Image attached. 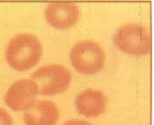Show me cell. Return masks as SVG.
I'll list each match as a JSON object with an SVG mask.
<instances>
[{
    "mask_svg": "<svg viewBox=\"0 0 154 125\" xmlns=\"http://www.w3.org/2000/svg\"><path fill=\"white\" fill-rule=\"evenodd\" d=\"M60 114L55 102L47 100L36 102L24 112L25 125H56Z\"/></svg>",
    "mask_w": 154,
    "mask_h": 125,
    "instance_id": "8",
    "label": "cell"
},
{
    "mask_svg": "<svg viewBox=\"0 0 154 125\" xmlns=\"http://www.w3.org/2000/svg\"><path fill=\"white\" fill-rule=\"evenodd\" d=\"M106 95L98 89H87L79 94L75 100L76 109L86 118L98 117L107 109Z\"/></svg>",
    "mask_w": 154,
    "mask_h": 125,
    "instance_id": "7",
    "label": "cell"
},
{
    "mask_svg": "<svg viewBox=\"0 0 154 125\" xmlns=\"http://www.w3.org/2000/svg\"><path fill=\"white\" fill-rule=\"evenodd\" d=\"M79 17V7L72 2H53L48 4L45 9L47 22L57 29H67L75 25Z\"/></svg>",
    "mask_w": 154,
    "mask_h": 125,
    "instance_id": "6",
    "label": "cell"
},
{
    "mask_svg": "<svg viewBox=\"0 0 154 125\" xmlns=\"http://www.w3.org/2000/svg\"><path fill=\"white\" fill-rule=\"evenodd\" d=\"M32 80L39 88V94L52 96L67 90L72 77L68 68L59 64H50L35 70Z\"/></svg>",
    "mask_w": 154,
    "mask_h": 125,
    "instance_id": "4",
    "label": "cell"
},
{
    "mask_svg": "<svg viewBox=\"0 0 154 125\" xmlns=\"http://www.w3.org/2000/svg\"><path fill=\"white\" fill-rule=\"evenodd\" d=\"M0 125H13V120L10 113L0 107Z\"/></svg>",
    "mask_w": 154,
    "mask_h": 125,
    "instance_id": "9",
    "label": "cell"
},
{
    "mask_svg": "<svg viewBox=\"0 0 154 125\" xmlns=\"http://www.w3.org/2000/svg\"><path fill=\"white\" fill-rule=\"evenodd\" d=\"M63 125H93L91 123L85 121V120H82V119H72V120H69L66 123H64Z\"/></svg>",
    "mask_w": 154,
    "mask_h": 125,
    "instance_id": "10",
    "label": "cell"
},
{
    "mask_svg": "<svg viewBox=\"0 0 154 125\" xmlns=\"http://www.w3.org/2000/svg\"><path fill=\"white\" fill-rule=\"evenodd\" d=\"M70 60L79 73L94 75L104 68L106 54L103 47L94 40H80L71 49Z\"/></svg>",
    "mask_w": 154,
    "mask_h": 125,
    "instance_id": "2",
    "label": "cell"
},
{
    "mask_svg": "<svg viewBox=\"0 0 154 125\" xmlns=\"http://www.w3.org/2000/svg\"><path fill=\"white\" fill-rule=\"evenodd\" d=\"M39 88L32 79L19 80L7 89L4 100L14 111H26L36 102Z\"/></svg>",
    "mask_w": 154,
    "mask_h": 125,
    "instance_id": "5",
    "label": "cell"
},
{
    "mask_svg": "<svg viewBox=\"0 0 154 125\" xmlns=\"http://www.w3.org/2000/svg\"><path fill=\"white\" fill-rule=\"evenodd\" d=\"M42 53V45L35 35L23 33L11 39L5 49V56L11 68L24 72L35 67Z\"/></svg>",
    "mask_w": 154,
    "mask_h": 125,
    "instance_id": "1",
    "label": "cell"
},
{
    "mask_svg": "<svg viewBox=\"0 0 154 125\" xmlns=\"http://www.w3.org/2000/svg\"><path fill=\"white\" fill-rule=\"evenodd\" d=\"M114 42L123 53L133 56L148 54L152 50V36L140 24L128 23L121 25L114 34Z\"/></svg>",
    "mask_w": 154,
    "mask_h": 125,
    "instance_id": "3",
    "label": "cell"
}]
</instances>
